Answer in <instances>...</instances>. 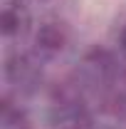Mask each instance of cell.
<instances>
[{
	"mask_svg": "<svg viewBox=\"0 0 126 129\" xmlns=\"http://www.w3.org/2000/svg\"><path fill=\"white\" fill-rule=\"evenodd\" d=\"M111 112L116 114V117H121V119H126V89H121V92L114 94V99H111Z\"/></svg>",
	"mask_w": 126,
	"mask_h": 129,
	"instance_id": "8992f818",
	"label": "cell"
},
{
	"mask_svg": "<svg viewBox=\"0 0 126 129\" xmlns=\"http://www.w3.org/2000/svg\"><path fill=\"white\" fill-rule=\"evenodd\" d=\"M27 27V13L20 8V5H5L3 15H0V30L5 37H15L20 32H25Z\"/></svg>",
	"mask_w": 126,
	"mask_h": 129,
	"instance_id": "5b68a950",
	"label": "cell"
},
{
	"mask_svg": "<svg viewBox=\"0 0 126 129\" xmlns=\"http://www.w3.org/2000/svg\"><path fill=\"white\" fill-rule=\"evenodd\" d=\"M67 40L69 35L62 22H42L35 35V45L42 55H59L67 47Z\"/></svg>",
	"mask_w": 126,
	"mask_h": 129,
	"instance_id": "277c9868",
	"label": "cell"
},
{
	"mask_svg": "<svg viewBox=\"0 0 126 129\" xmlns=\"http://www.w3.org/2000/svg\"><path fill=\"white\" fill-rule=\"evenodd\" d=\"M5 80L22 94H30V92H37L42 84V67L30 55L13 52L5 60Z\"/></svg>",
	"mask_w": 126,
	"mask_h": 129,
	"instance_id": "6da1fadb",
	"label": "cell"
},
{
	"mask_svg": "<svg viewBox=\"0 0 126 129\" xmlns=\"http://www.w3.org/2000/svg\"><path fill=\"white\" fill-rule=\"evenodd\" d=\"M121 64L116 62V57L106 52V50H89L84 57H82V64H79V77L87 82V84H94V87H106L116 80Z\"/></svg>",
	"mask_w": 126,
	"mask_h": 129,
	"instance_id": "7a4b0ae2",
	"label": "cell"
},
{
	"mask_svg": "<svg viewBox=\"0 0 126 129\" xmlns=\"http://www.w3.org/2000/svg\"><path fill=\"white\" fill-rule=\"evenodd\" d=\"M119 47H121V52L126 55V25L121 27V35H119Z\"/></svg>",
	"mask_w": 126,
	"mask_h": 129,
	"instance_id": "52a82bcc",
	"label": "cell"
},
{
	"mask_svg": "<svg viewBox=\"0 0 126 129\" xmlns=\"http://www.w3.org/2000/svg\"><path fill=\"white\" fill-rule=\"evenodd\" d=\"M52 122L57 129H89L92 117L79 97H59L52 107Z\"/></svg>",
	"mask_w": 126,
	"mask_h": 129,
	"instance_id": "3957f363",
	"label": "cell"
}]
</instances>
